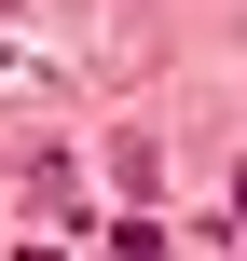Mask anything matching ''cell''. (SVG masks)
I'll use <instances>...</instances> for the list:
<instances>
[{
  "instance_id": "obj_1",
  "label": "cell",
  "mask_w": 247,
  "mask_h": 261,
  "mask_svg": "<svg viewBox=\"0 0 247 261\" xmlns=\"http://www.w3.org/2000/svg\"><path fill=\"white\" fill-rule=\"evenodd\" d=\"M55 96H69V55H41V41L0 28V110H55Z\"/></svg>"
},
{
  "instance_id": "obj_2",
  "label": "cell",
  "mask_w": 247,
  "mask_h": 261,
  "mask_svg": "<svg viewBox=\"0 0 247 261\" xmlns=\"http://www.w3.org/2000/svg\"><path fill=\"white\" fill-rule=\"evenodd\" d=\"M28 234H110V220L83 206V179H69V165H28Z\"/></svg>"
},
{
  "instance_id": "obj_3",
  "label": "cell",
  "mask_w": 247,
  "mask_h": 261,
  "mask_svg": "<svg viewBox=\"0 0 247 261\" xmlns=\"http://www.w3.org/2000/svg\"><path fill=\"white\" fill-rule=\"evenodd\" d=\"M234 234H247V165H234Z\"/></svg>"
}]
</instances>
